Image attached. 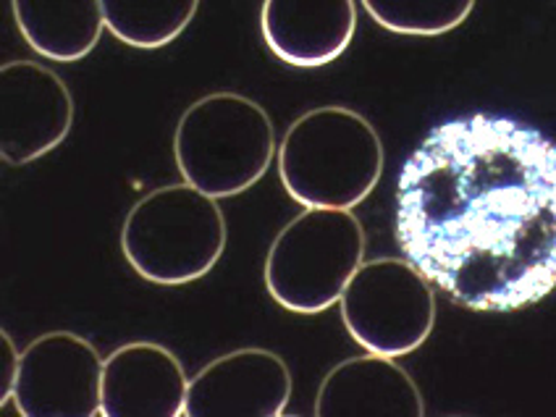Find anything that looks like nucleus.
<instances>
[{
  "instance_id": "nucleus-1",
  "label": "nucleus",
  "mask_w": 556,
  "mask_h": 417,
  "mask_svg": "<svg viewBox=\"0 0 556 417\" xmlns=\"http://www.w3.org/2000/svg\"><path fill=\"white\" fill-rule=\"evenodd\" d=\"M394 233L454 305H539L556 289V142L496 113L433 126L400 170Z\"/></svg>"
},
{
  "instance_id": "nucleus-2",
  "label": "nucleus",
  "mask_w": 556,
  "mask_h": 417,
  "mask_svg": "<svg viewBox=\"0 0 556 417\" xmlns=\"http://www.w3.org/2000/svg\"><path fill=\"white\" fill-rule=\"evenodd\" d=\"M383 142L363 113L320 105L302 113L278 144V176L302 207L352 211L378 187Z\"/></svg>"
},
{
  "instance_id": "nucleus-3",
  "label": "nucleus",
  "mask_w": 556,
  "mask_h": 417,
  "mask_svg": "<svg viewBox=\"0 0 556 417\" xmlns=\"http://www.w3.org/2000/svg\"><path fill=\"white\" fill-rule=\"evenodd\" d=\"M276 150L270 116L239 92L205 94L176 124L174 157L181 179L216 200L255 187Z\"/></svg>"
},
{
  "instance_id": "nucleus-4",
  "label": "nucleus",
  "mask_w": 556,
  "mask_h": 417,
  "mask_svg": "<svg viewBox=\"0 0 556 417\" xmlns=\"http://www.w3.org/2000/svg\"><path fill=\"white\" fill-rule=\"evenodd\" d=\"M226 250L218 200L192 185L153 189L126 213L122 252L144 281L181 287L207 276Z\"/></svg>"
},
{
  "instance_id": "nucleus-5",
  "label": "nucleus",
  "mask_w": 556,
  "mask_h": 417,
  "mask_svg": "<svg viewBox=\"0 0 556 417\" xmlns=\"http://www.w3.org/2000/svg\"><path fill=\"white\" fill-rule=\"evenodd\" d=\"M363 257L365 229L355 213L305 207L270 244L265 289L289 313H326L341 300Z\"/></svg>"
},
{
  "instance_id": "nucleus-6",
  "label": "nucleus",
  "mask_w": 556,
  "mask_h": 417,
  "mask_svg": "<svg viewBox=\"0 0 556 417\" xmlns=\"http://www.w3.org/2000/svg\"><path fill=\"white\" fill-rule=\"evenodd\" d=\"M341 320L365 352L404 357L426 344L435 324L433 283L407 257L363 263L339 300Z\"/></svg>"
},
{
  "instance_id": "nucleus-7",
  "label": "nucleus",
  "mask_w": 556,
  "mask_h": 417,
  "mask_svg": "<svg viewBox=\"0 0 556 417\" xmlns=\"http://www.w3.org/2000/svg\"><path fill=\"white\" fill-rule=\"evenodd\" d=\"M105 359L92 341L50 331L22 352L14 387L22 417H98L103 413Z\"/></svg>"
},
{
  "instance_id": "nucleus-8",
  "label": "nucleus",
  "mask_w": 556,
  "mask_h": 417,
  "mask_svg": "<svg viewBox=\"0 0 556 417\" xmlns=\"http://www.w3.org/2000/svg\"><path fill=\"white\" fill-rule=\"evenodd\" d=\"M74 100L66 81L42 63L0 66V155L9 166H27L68 137Z\"/></svg>"
},
{
  "instance_id": "nucleus-9",
  "label": "nucleus",
  "mask_w": 556,
  "mask_h": 417,
  "mask_svg": "<svg viewBox=\"0 0 556 417\" xmlns=\"http://www.w3.org/2000/svg\"><path fill=\"white\" fill-rule=\"evenodd\" d=\"M292 400L287 359L244 346L207 363L189 381L185 417H281Z\"/></svg>"
},
{
  "instance_id": "nucleus-10",
  "label": "nucleus",
  "mask_w": 556,
  "mask_h": 417,
  "mask_svg": "<svg viewBox=\"0 0 556 417\" xmlns=\"http://www.w3.org/2000/svg\"><path fill=\"white\" fill-rule=\"evenodd\" d=\"M189 378L155 341H131L105 357L100 417H185Z\"/></svg>"
},
{
  "instance_id": "nucleus-11",
  "label": "nucleus",
  "mask_w": 556,
  "mask_h": 417,
  "mask_svg": "<svg viewBox=\"0 0 556 417\" xmlns=\"http://www.w3.org/2000/svg\"><path fill=\"white\" fill-rule=\"evenodd\" d=\"M263 40L278 61L296 68L328 66L357 31L355 0H263Z\"/></svg>"
},
{
  "instance_id": "nucleus-12",
  "label": "nucleus",
  "mask_w": 556,
  "mask_h": 417,
  "mask_svg": "<svg viewBox=\"0 0 556 417\" xmlns=\"http://www.w3.org/2000/svg\"><path fill=\"white\" fill-rule=\"evenodd\" d=\"M318 417H422L426 402L394 357L368 352L328 370L315 396Z\"/></svg>"
},
{
  "instance_id": "nucleus-13",
  "label": "nucleus",
  "mask_w": 556,
  "mask_h": 417,
  "mask_svg": "<svg viewBox=\"0 0 556 417\" xmlns=\"http://www.w3.org/2000/svg\"><path fill=\"white\" fill-rule=\"evenodd\" d=\"M11 11L27 46L55 63L90 55L105 29L100 0H11Z\"/></svg>"
},
{
  "instance_id": "nucleus-14",
  "label": "nucleus",
  "mask_w": 556,
  "mask_h": 417,
  "mask_svg": "<svg viewBox=\"0 0 556 417\" xmlns=\"http://www.w3.org/2000/svg\"><path fill=\"white\" fill-rule=\"evenodd\" d=\"M105 27L118 42L139 50L166 48L189 27L200 0H100Z\"/></svg>"
},
{
  "instance_id": "nucleus-15",
  "label": "nucleus",
  "mask_w": 556,
  "mask_h": 417,
  "mask_svg": "<svg viewBox=\"0 0 556 417\" xmlns=\"http://www.w3.org/2000/svg\"><path fill=\"white\" fill-rule=\"evenodd\" d=\"M372 22L394 35L439 37L457 29L476 9V0H363Z\"/></svg>"
},
{
  "instance_id": "nucleus-16",
  "label": "nucleus",
  "mask_w": 556,
  "mask_h": 417,
  "mask_svg": "<svg viewBox=\"0 0 556 417\" xmlns=\"http://www.w3.org/2000/svg\"><path fill=\"white\" fill-rule=\"evenodd\" d=\"M0 346H3V357H0V400L3 404L14 396V387H16V372H18V359L22 355L16 352L14 341H11L9 331H0Z\"/></svg>"
}]
</instances>
